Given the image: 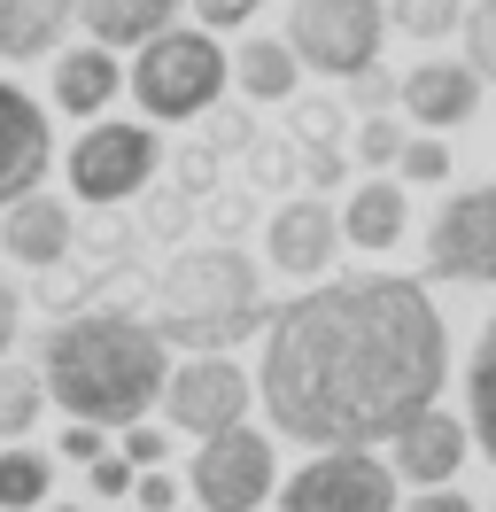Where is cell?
<instances>
[{
    "instance_id": "cell-1",
    "label": "cell",
    "mask_w": 496,
    "mask_h": 512,
    "mask_svg": "<svg viewBox=\"0 0 496 512\" xmlns=\"http://www.w3.org/2000/svg\"><path fill=\"white\" fill-rule=\"evenodd\" d=\"M450 381V334L419 280L357 272L279 303L264 326L256 396L287 443H388Z\"/></svg>"
},
{
    "instance_id": "cell-2",
    "label": "cell",
    "mask_w": 496,
    "mask_h": 512,
    "mask_svg": "<svg viewBox=\"0 0 496 512\" xmlns=\"http://www.w3.org/2000/svg\"><path fill=\"white\" fill-rule=\"evenodd\" d=\"M47 396H55L70 419H93V427H132L148 419V404H163V381H171V357H163V326L132 319V311H78L47 334Z\"/></svg>"
},
{
    "instance_id": "cell-3",
    "label": "cell",
    "mask_w": 496,
    "mask_h": 512,
    "mask_svg": "<svg viewBox=\"0 0 496 512\" xmlns=\"http://www.w3.org/2000/svg\"><path fill=\"white\" fill-rule=\"evenodd\" d=\"M155 326L179 350H233V342H248L256 326H272L256 264L233 241L171 256V272L155 280Z\"/></svg>"
},
{
    "instance_id": "cell-4",
    "label": "cell",
    "mask_w": 496,
    "mask_h": 512,
    "mask_svg": "<svg viewBox=\"0 0 496 512\" xmlns=\"http://www.w3.org/2000/svg\"><path fill=\"white\" fill-rule=\"evenodd\" d=\"M233 86V55L217 47V32H155L132 63V101L148 109L155 125H186V117H210L217 94Z\"/></svg>"
},
{
    "instance_id": "cell-5",
    "label": "cell",
    "mask_w": 496,
    "mask_h": 512,
    "mask_svg": "<svg viewBox=\"0 0 496 512\" xmlns=\"http://www.w3.org/2000/svg\"><path fill=\"white\" fill-rule=\"evenodd\" d=\"M287 39L318 78H349V70L380 63V39H388V16L380 0H295L287 8Z\"/></svg>"
},
{
    "instance_id": "cell-6",
    "label": "cell",
    "mask_w": 496,
    "mask_h": 512,
    "mask_svg": "<svg viewBox=\"0 0 496 512\" xmlns=\"http://www.w3.org/2000/svg\"><path fill=\"white\" fill-rule=\"evenodd\" d=\"M279 481V458L256 427H217L202 435L194 466H186V489L202 497V512H256Z\"/></svg>"
},
{
    "instance_id": "cell-7",
    "label": "cell",
    "mask_w": 496,
    "mask_h": 512,
    "mask_svg": "<svg viewBox=\"0 0 496 512\" xmlns=\"http://www.w3.org/2000/svg\"><path fill=\"white\" fill-rule=\"evenodd\" d=\"M279 512H396V466L365 443H341L279 489Z\"/></svg>"
},
{
    "instance_id": "cell-8",
    "label": "cell",
    "mask_w": 496,
    "mask_h": 512,
    "mask_svg": "<svg viewBox=\"0 0 496 512\" xmlns=\"http://www.w3.org/2000/svg\"><path fill=\"white\" fill-rule=\"evenodd\" d=\"M148 179H155L148 125H86V140H70V187L86 202H132Z\"/></svg>"
},
{
    "instance_id": "cell-9",
    "label": "cell",
    "mask_w": 496,
    "mask_h": 512,
    "mask_svg": "<svg viewBox=\"0 0 496 512\" xmlns=\"http://www.w3.org/2000/svg\"><path fill=\"white\" fill-rule=\"evenodd\" d=\"M163 412H171V427H179V435L241 427V412H248V373H241L225 350H194L179 373L163 381Z\"/></svg>"
},
{
    "instance_id": "cell-10",
    "label": "cell",
    "mask_w": 496,
    "mask_h": 512,
    "mask_svg": "<svg viewBox=\"0 0 496 512\" xmlns=\"http://www.w3.org/2000/svg\"><path fill=\"white\" fill-rule=\"evenodd\" d=\"M427 264L434 280H496V187H465L458 202H442V218L427 225Z\"/></svg>"
},
{
    "instance_id": "cell-11",
    "label": "cell",
    "mask_w": 496,
    "mask_h": 512,
    "mask_svg": "<svg viewBox=\"0 0 496 512\" xmlns=\"http://www.w3.org/2000/svg\"><path fill=\"white\" fill-rule=\"evenodd\" d=\"M47 163H55L47 109H39L24 86H8V78H0V202H24V194H39Z\"/></svg>"
},
{
    "instance_id": "cell-12",
    "label": "cell",
    "mask_w": 496,
    "mask_h": 512,
    "mask_svg": "<svg viewBox=\"0 0 496 512\" xmlns=\"http://www.w3.org/2000/svg\"><path fill=\"white\" fill-rule=\"evenodd\" d=\"M388 443H396L388 466H396L411 489H442V481H458V466H465V419H450L442 404H427L419 419H403Z\"/></svg>"
},
{
    "instance_id": "cell-13",
    "label": "cell",
    "mask_w": 496,
    "mask_h": 512,
    "mask_svg": "<svg viewBox=\"0 0 496 512\" xmlns=\"http://www.w3.org/2000/svg\"><path fill=\"white\" fill-rule=\"evenodd\" d=\"M334 241H341V210H334V202H318V194L279 202L272 233H264L272 264H279V272H295V280H318V272L334 264Z\"/></svg>"
},
{
    "instance_id": "cell-14",
    "label": "cell",
    "mask_w": 496,
    "mask_h": 512,
    "mask_svg": "<svg viewBox=\"0 0 496 512\" xmlns=\"http://www.w3.org/2000/svg\"><path fill=\"white\" fill-rule=\"evenodd\" d=\"M481 86H489V78L473 63H419V70H403V109H411V125L450 132L481 109Z\"/></svg>"
},
{
    "instance_id": "cell-15",
    "label": "cell",
    "mask_w": 496,
    "mask_h": 512,
    "mask_svg": "<svg viewBox=\"0 0 496 512\" xmlns=\"http://www.w3.org/2000/svg\"><path fill=\"white\" fill-rule=\"evenodd\" d=\"M70 24H78V0H0V63L55 55Z\"/></svg>"
},
{
    "instance_id": "cell-16",
    "label": "cell",
    "mask_w": 496,
    "mask_h": 512,
    "mask_svg": "<svg viewBox=\"0 0 496 512\" xmlns=\"http://www.w3.org/2000/svg\"><path fill=\"white\" fill-rule=\"evenodd\" d=\"M0 249L16 256V264H62V249H70V210H62V202H39V194L8 202V210H0Z\"/></svg>"
},
{
    "instance_id": "cell-17",
    "label": "cell",
    "mask_w": 496,
    "mask_h": 512,
    "mask_svg": "<svg viewBox=\"0 0 496 512\" xmlns=\"http://www.w3.org/2000/svg\"><path fill=\"white\" fill-rule=\"evenodd\" d=\"M117 86H124V70H117V47H70L62 55V70H55V101H62V117H101L109 101H117Z\"/></svg>"
},
{
    "instance_id": "cell-18",
    "label": "cell",
    "mask_w": 496,
    "mask_h": 512,
    "mask_svg": "<svg viewBox=\"0 0 496 512\" xmlns=\"http://www.w3.org/2000/svg\"><path fill=\"white\" fill-rule=\"evenodd\" d=\"M186 0H78V24H86L101 47H148L155 32H171Z\"/></svg>"
},
{
    "instance_id": "cell-19",
    "label": "cell",
    "mask_w": 496,
    "mask_h": 512,
    "mask_svg": "<svg viewBox=\"0 0 496 512\" xmlns=\"http://www.w3.org/2000/svg\"><path fill=\"white\" fill-rule=\"evenodd\" d=\"M341 241H357V249H396L403 241V187L396 179H365V187L341 202Z\"/></svg>"
},
{
    "instance_id": "cell-20",
    "label": "cell",
    "mask_w": 496,
    "mask_h": 512,
    "mask_svg": "<svg viewBox=\"0 0 496 512\" xmlns=\"http://www.w3.org/2000/svg\"><path fill=\"white\" fill-rule=\"evenodd\" d=\"M295 70H303L295 39H248L233 55V86L248 101H295Z\"/></svg>"
},
{
    "instance_id": "cell-21",
    "label": "cell",
    "mask_w": 496,
    "mask_h": 512,
    "mask_svg": "<svg viewBox=\"0 0 496 512\" xmlns=\"http://www.w3.org/2000/svg\"><path fill=\"white\" fill-rule=\"evenodd\" d=\"M465 412H473V443L489 450V466H496V319L481 326L473 365H465Z\"/></svg>"
},
{
    "instance_id": "cell-22",
    "label": "cell",
    "mask_w": 496,
    "mask_h": 512,
    "mask_svg": "<svg viewBox=\"0 0 496 512\" xmlns=\"http://www.w3.org/2000/svg\"><path fill=\"white\" fill-rule=\"evenodd\" d=\"M39 412H47V373H24L0 357V443H24Z\"/></svg>"
},
{
    "instance_id": "cell-23",
    "label": "cell",
    "mask_w": 496,
    "mask_h": 512,
    "mask_svg": "<svg viewBox=\"0 0 496 512\" xmlns=\"http://www.w3.org/2000/svg\"><path fill=\"white\" fill-rule=\"evenodd\" d=\"M55 489V466L39 450H0V512H31Z\"/></svg>"
},
{
    "instance_id": "cell-24",
    "label": "cell",
    "mask_w": 496,
    "mask_h": 512,
    "mask_svg": "<svg viewBox=\"0 0 496 512\" xmlns=\"http://www.w3.org/2000/svg\"><path fill=\"white\" fill-rule=\"evenodd\" d=\"M388 24L411 39H450L465 24V0H388Z\"/></svg>"
},
{
    "instance_id": "cell-25",
    "label": "cell",
    "mask_w": 496,
    "mask_h": 512,
    "mask_svg": "<svg viewBox=\"0 0 496 512\" xmlns=\"http://www.w3.org/2000/svg\"><path fill=\"white\" fill-rule=\"evenodd\" d=\"M465 63L496 86V0H473V8H465Z\"/></svg>"
},
{
    "instance_id": "cell-26",
    "label": "cell",
    "mask_w": 496,
    "mask_h": 512,
    "mask_svg": "<svg viewBox=\"0 0 496 512\" xmlns=\"http://www.w3.org/2000/svg\"><path fill=\"white\" fill-rule=\"evenodd\" d=\"M396 171H403V187H442L450 179V148L442 140H403Z\"/></svg>"
},
{
    "instance_id": "cell-27",
    "label": "cell",
    "mask_w": 496,
    "mask_h": 512,
    "mask_svg": "<svg viewBox=\"0 0 496 512\" xmlns=\"http://www.w3.org/2000/svg\"><path fill=\"white\" fill-rule=\"evenodd\" d=\"M396 156H403V132L388 125V109H372L365 125H357V163H372V171H388Z\"/></svg>"
},
{
    "instance_id": "cell-28",
    "label": "cell",
    "mask_w": 496,
    "mask_h": 512,
    "mask_svg": "<svg viewBox=\"0 0 496 512\" xmlns=\"http://www.w3.org/2000/svg\"><path fill=\"white\" fill-rule=\"evenodd\" d=\"M349 101H357V109H388V101H403V78L396 70H380V63H365V70H349Z\"/></svg>"
},
{
    "instance_id": "cell-29",
    "label": "cell",
    "mask_w": 496,
    "mask_h": 512,
    "mask_svg": "<svg viewBox=\"0 0 496 512\" xmlns=\"http://www.w3.org/2000/svg\"><path fill=\"white\" fill-rule=\"evenodd\" d=\"M334 125H341L334 101H295V140H310V148H334Z\"/></svg>"
},
{
    "instance_id": "cell-30",
    "label": "cell",
    "mask_w": 496,
    "mask_h": 512,
    "mask_svg": "<svg viewBox=\"0 0 496 512\" xmlns=\"http://www.w3.org/2000/svg\"><path fill=\"white\" fill-rule=\"evenodd\" d=\"M186 8H194L210 32H241L248 16H256V0H186Z\"/></svg>"
},
{
    "instance_id": "cell-31",
    "label": "cell",
    "mask_w": 496,
    "mask_h": 512,
    "mask_svg": "<svg viewBox=\"0 0 496 512\" xmlns=\"http://www.w3.org/2000/svg\"><path fill=\"white\" fill-rule=\"evenodd\" d=\"M163 435H155V427H140V419H132V427H124V458H132V466H163Z\"/></svg>"
},
{
    "instance_id": "cell-32",
    "label": "cell",
    "mask_w": 496,
    "mask_h": 512,
    "mask_svg": "<svg viewBox=\"0 0 496 512\" xmlns=\"http://www.w3.org/2000/svg\"><path fill=\"white\" fill-rule=\"evenodd\" d=\"M93 489H101V497H124V489H132V458H109V450H101V458H93Z\"/></svg>"
},
{
    "instance_id": "cell-33",
    "label": "cell",
    "mask_w": 496,
    "mask_h": 512,
    "mask_svg": "<svg viewBox=\"0 0 496 512\" xmlns=\"http://www.w3.org/2000/svg\"><path fill=\"white\" fill-rule=\"evenodd\" d=\"M62 458L93 466V458H101V427H93V419H70V435H62Z\"/></svg>"
},
{
    "instance_id": "cell-34",
    "label": "cell",
    "mask_w": 496,
    "mask_h": 512,
    "mask_svg": "<svg viewBox=\"0 0 496 512\" xmlns=\"http://www.w3.org/2000/svg\"><path fill=\"white\" fill-rule=\"evenodd\" d=\"M248 140H256V132H248L241 109H217L210 117V148H248Z\"/></svg>"
},
{
    "instance_id": "cell-35",
    "label": "cell",
    "mask_w": 496,
    "mask_h": 512,
    "mask_svg": "<svg viewBox=\"0 0 496 512\" xmlns=\"http://www.w3.org/2000/svg\"><path fill=\"white\" fill-rule=\"evenodd\" d=\"M132 497H140L148 512H171V497H179V489H171V474H155V466H140V481H132Z\"/></svg>"
},
{
    "instance_id": "cell-36",
    "label": "cell",
    "mask_w": 496,
    "mask_h": 512,
    "mask_svg": "<svg viewBox=\"0 0 496 512\" xmlns=\"http://www.w3.org/2000/svg\"><path fill=\"white\" fill-rule=\"evenodd\" d=\"M403 512H481V505H465L458 489H450V481H442V489H427V497H419V505H403Z\"/></svg>"
},
{
    "instance_id": "cell-37",
    "label": "cell",
    "mask_w": 496,
    "mask_h": 512,
    "mask_svg": "<svg viewBox=\"0 0 496 512\" xmlns=\"http://www.w3.org/2000/svg\"><path fill=\"white\" fill-rule=\"evenodd\" d=\"M16 319H24V303H16V288L0 280V357H8V342H16Z\"/></svg>"
},
{
    "instance_id": "cell-38",
    "label": "cell",
    "mask_w": 496,
    "mask_h": 512,
    "mask_svg": "<svg viewBox=\"0 0 496 512\" xmlns=\"http://www.w3.org/2000/svg\"><path fill=\"white\" fill-rule=\"evenodd\" d=\"M341 179V156L334 148H310V187H334Z\"/></svg>"
},
{
    "instance_id": "cell-39",
    "label": "cell",
    "mask_w": 496,
    "mask_h": 512,
    "mask_svg": "<svg viewBox=\"0 0 496 512\" xmlns=\"http://www.w3.org/2000/svg\"><path fill=\"white\" fill-rule=\"evenodd\" d=\"M256 179H264V187H279V179H287V148H264V156H256Z\"/></svg>"
},
{
    "instance_id": "cell-40",
    "label": "cell",
    "mask_w": 496,
    "mask_h": 512,
    "mask_svg": "<svg viewBox=\"0 0 496 512\" xmlns=\"http://www.w3.org/2000/svg\"><path fill=\"white\" fill-rule=\"evenodd\" d=\"M489 512H496V505H489Z\"/></svg>"
}]
</instances>
